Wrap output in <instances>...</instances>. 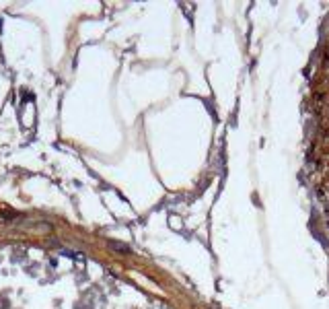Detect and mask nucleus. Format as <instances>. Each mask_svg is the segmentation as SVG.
Returning a JSON list of instances; mask_svg holds the SVG:
<instances>
[{
	"label": "nucleus",
	"mask_w": 329,
	"mask_h": 309,
	"mask_svg": "<svg viewBox=\"0 0 329 309\" xmlns=\"http://www.w3.org/2000/svg\"><path fill=\"white\" fill-rule=\"evenodd\" d=\"M109 245L113 247V249H122V252H128V247H126V245H122V243H113V241H111Z\"/></svg>",
	"instance_id": "obj_1"
}]
</instances>
